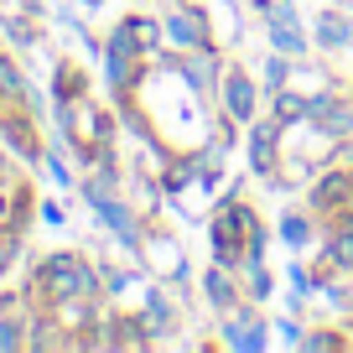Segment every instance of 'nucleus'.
Returning a JSON list of instances; mask_svg holds the SVG:
<instances>
[{
  "instance_id": "f257e3e1",
  "label": "nucleus",
  "mask_w": 353,
  "mask_h": 353,
  "mask_svg": "<svg viewBox=\"0 0 353 353\" xmlns=\"http://www.w3.org/2000/svg\"><path fill=\"white\" fill-rule=\"evenodd\" d=\"M99 281H104V270H94L78 250H52L37 260L32 281H26V296L37 307H57L63 296H99Z\"/></svg>"
},
{
  "instance_id": "f03ea898",
  "label": "nucleus",
  "mask_w": 353,
  "mask_h": 353,
  "mask_svg": "<svg viewBox=\"0 0 353 353\" xmlns=\"http://www.w3.org/2000/svg\"><path fill=\"white\" fill-rule=\"evenodd\" d=\"M307 208L322 219V229L353 219V166L348 161H332L327 172L312 182V188H307Z\"/></svg>"
},
{
  "instance_id": "7ed1b4c3",
  "label": "nucleus",
  "mask_w": 353,
  "mask_h": 353,
  "mask_svg": "<svg viewBox=\"0 0 353 353\" xmlns=\"http://www.w3.org/2000/svg\"><path fill=\"white\" fill-rule=\"evenodd\" d=\"M260 78L250 73L244 63H223V73H219V110L229 114L234 125H254L260 120Z\"/></svg>"
},
{
  "instance_id": "20e7f679",
  "label": "nucleus",
  "mask_w": 353,
  "mask_h": 353,
  "mask_svg": "<svg viewBox=\"0 0 353 353\" xmlns=\"http://www.w3.org/2000/svg\"><path fill=\"white\" fill-rule=\"evenodd\" d=\"M161 37L172 52H192V47H208L213 42V21L203 6H192V0H172L161 16Z\"/></svg>"
},
{
  "instance_id": "39448f33",
  "label": "nucleus",
  "mask_w": 353,
  "mask_h": 353,
  "mask_svg": "<svg viewBox=\"0 0 353 353\" xmlns=\"http://www.w3.org/2000/svg\"><path fill=\"white\" fill-rule=\"evenodd\" d=\"M88 208H94V219H99V223H104V229H110L130 254H141V250H145V223H141V208H135V203H125L120 192H110V198H94Z\"/></svg>"
},
{
  "instance_id": "423d86ee",
  "label": "nucleus",
  "mask_w": 353,
  "mask_h": 353,
  "mask_svg": "<svg viewBox=\"0 0 353 353\" xmlns=\"http://www.w3.org/2000/svg\"><path fill=\"white\" fill-rule=\"evenodd\" d=\"M104 47H120V52H141L145 63L151 57H161V47H166V37H161V21L156 16H125V21H114L110 26V37H104Z\"/></svg>"
},
{
  "instance_id": "0eeeda50",
  "label": "nucleus",
  "mask_w": 353,
  "mask_h": 353,
  "mask_svg": "<svg viewBox=\"0 0 353 353\" xmlns=\"http://www.w3.org/2000/svg\"><path fill=\"white\" fill-rule=\"evenodd\" d=\"M32 312H37V301L26 296V291H0V348H6V353L26 348Z\"/></svg>"
},
{
  "instance_id": "6e6552de",
  "label": "nucleus",
  "mask_w": 353,
  "mask_h": 353,
  "mask_svg": "<svg viewBox=\"0 0 353 353\" xmlns=\"http://www.w3.org/2000/svg\"><path fill=\"white\" fill-rule=\"evenodd\" d=\"M223 343L239 353H260L265 343H270V327H265V317H254V301H244V307L223 312Z\"/></svg>"
},
{
  "instance_id": "1a4fd4ad",
  "label": "nucleus",
  "mask_w": 353,
  "mask_h": 353,
  "mask_svg": "<svg viewBox=\"0 0 353 353\" xmlns=\"http://www.w3.org/2000/svg\"><path fill=\"white\" fill-rule=\"evenodd\" d=\"M182 291H172L166 281H151V286L141 291V312H145V322H151V332L161 338V332H172L176 322H182Z\"/></svg>"
},
{
  "instance_id": "9d476101",
  "label": "nucleus",
  "mask_w": 353,
  "mask_h": 353,
  "mask_svg": "<svg viewBox=\"0 0 353 353\" xmlns=\"http://www.w3.org/2000/svg\"><path fill=\"white\" fill-rule=\"evenodd\" d=\"M145 73H151V63H145L141 52L104 47V83H110L114 99H130V88H135V83H145Z\"/></svg>"
},
{
  "instance_id": "9b49d317",
  "label": "nucleus",
  "mask_w": 353,
  "mask_h": 353,
  "mask_svg": "<svg viewBox=\"0 0 353 353\" xmlns=\"http://www.w3.org/2000/svg\"><path fill=\"white\" fill-rule=\"evenodd\" d=\"M244 130H250V172L254 176H276V166H281V130H286V125H276L270 114H265V120L244 125Z\"/></svg>"
},
{
  "instance_id": "f8f14e48",
  "label": "nucleus",
  "mask_w": 353,
  "mask_h": 353,
  "mask_svg": "<svg viewBox=\"0 0 353 353\" xmlns=\"http://www.w3.org/2000/svg\"><path fill=\"white\" fill-rule=\"evenodd\" d=\"M203 301H208L213 312H234V307H244V281H239V270H229V265H213L208 276H203Z\"/></svg>"
},
{
  "instance_id": "ddd939ff",
  "label": "nucleus",
  "mask_w": 353,
  "mask_h": 353,
  "mask_svg": "<svg viewBox=\"0 0 353 353\" xmlns=\"http://www.w3.org/2000/svg\"><path fill=\"white\" fill-rule=\"evenodd\" d=\"M312 47H322V52H348L353 47V16L348 11H317V21H312Z\"/></svg>"
},
{
  "instance_id": "4468645a",
  "label": "nucleus",
  "mask_w": 353,
  "mask_h": 353,
  "mask_svg": "<svg viewBox=\"0 0 353 353\" xmlns=\"http://www.w3.org/2000/svg\"><path fill=\"white\" fill-rule=\"evenodd\" d=\"M276 234H281V244H286V250H312V244H317V234H322V219L312 208H286L281 213V223H276Z\"/></svg>"
},
{
  "instance_id": "2eb2a0df",
  "label": "nucleus",
  "mask_w": 353,
  "mask_h": 353,
  "mask_svg": "<svg viewBox=\"0 0 353 353\" xmlns=\"http://www.w3.org/2000/svg\"><path fill=\"white\" fill-rule=\"evenodd\" d=\"M156 332L145 322V312H114L110 317V348H151Z\"/></svg>"
},
{
  "instance_id": "dca6fc26",
  "label": "nucleus",
  "mask_w": 353,
  "mask_h": 353,
  "mask_svg": "<svg viewBox=\"0 0 353 353\" xmlns=\"http://www.w3.org/2000/svg\"><path fill=\"white\" fill-rule=\"evenodd\" d=\"M94 88H88V73L73 63V57H57V73H52V104H78L88 99Z\"/></svg>"
},
{
  "instance_id": "f3484780",
  "label": "nucleus",
  "mask_w": 353,
  "mask_h": 353,
  "mask_svg": "<svg viewBox=\"0 0 353 353\" xmlns=\"http://www.w3.org/2000/svg\"><path fill=\"white\" fill-rule=\"evenodd\" d=\"M265 42L286 57H307L312 52V37H307V21H281V26H265Z\"/></svg>"
},
{
  "instance_id": "a211bd4d",
  "label": "nucleus",
  "mask_w": 353,
  "mask_h": 353,
  "mask_svg": "<svg viewBox=\"0 0 353 353\" xmlns=\"http://www.w3.org/2000/svg\"><path fill=\"white\" fill-rule=\"evenodd\" d=\"M239 281H244V301H254V307H265L270 291H276V276H270V265H265V260H244Z\"/></svg>"
},
{
  "instance_id": "6ab92c4d",
  "label": "nucleus",
  "mask_w": 353,
  "mask_h": 353,
  "mask_svg": "<svg viewBox=\"0 0 353 353\" xmlns=\"http://www.w3.org/2000/svg\"><path fill=\"white\" fill-rule=\"evenodd\" d=\"M26 73H21V63H16L6 47H0V104H21L26 99Z\"/></svg>"
},
{
  "instance_id": "aec40b11",
  "label": "nucleus",
  "mask_w": 353,
  "mask_h": 353,
  "mask_svg": "<svg viewBox=\"0 0 353 353\" xmlns=\"http://www.w3.org/2000/svg\"><path fill=\"white\" fill-rule=\"evenodd\" d=\"M291 73H296V57H286V52H265V63H260V88L265 94H276V88H286L291 83Z\"/></svg>"
},
{
  "instance_id": "412c9836",
  "label": "nucleus",
  "mask_w": 353,
  "mask_h": 353,
  "mask_svg": "<svg viewBox=\"0 0 353 353\" xmlns=\"http://www.w3.org/2000/svg\"><path fill=\"white\" fill-rule=\"evenodd\" d=\"M270 120L276 125H296V120H307V94H296V88H276L270 94Z\"/></svg>"
},
{
  "instance_id": "4be33fe9",
  "label": "nucleus",
  "mask_w": 353,
  "mask_h": 353,
  "mask_svg": "<svg viewBox=\"0 0 353 353\" xmlns=\"http://www.w3.org/2000/svg\"><path fill=\"white\" fill-rule=\"evenodd\" d=\"M192 182H198V161H192V156H166L161 192H182V188H192Z\"/></svg>"
},
{
  "instance_id": "5701e85b",
  "label": "nucleus",
  "mask_w": 353,
  "mask_h": 353,
  "mask_svg": "<svg viewBox=\"0 0 353 353\" xmlns=\"http://www.w3.org/2000/svg\"><path fill=\"white\" fill-rule=\"evenodd\" d=\"M254 16H260L265 26H281V21H301L296 0H254Z\"/></svg>"
},
{
  "instance_id": "b1692460",
  "label": "nucleus",
  "mask_w": 353,
  "mask_h": 353,
  "mask_svg": "<svg viewBox=\"0 0 353 353\" xmlns=\"http://www.w3.org/2000/svg\"><path fill=\"white\" fill-rule=\"evenodd\" d=\"M16 254H21V229H0V276H11Z\"/></svg>"
},
{
  "instance_id": "393cba45",
  "label": "nucleus",
  "mask_w": 353,
  "mask_h": 353,
  "mask_svg": "<svg viewBox=\"0 0 353 353\" xmlns=\"http://www.w3.org/2000/svg\"><path fill=\"white\" fill-rule=\"evenodd\" d=\"M301 348H312V353H332V348H348V332H307V338H301Z\"/></svg>"
},
{
  "instance_id": "a878e982",
  "label": "nucleus",
  "mask_w": 353,
  "mask_h": 353,
  "mask_svg": "<svg viewBox=\"0 0 353 353\" xmlns=\"http://www.w3.org/2000/svg\"><path fill=\"white\" fill-rule=\"evenodd\" d=\"M6 42H11V47H21V52H26V47L37 42V32H32L26 21H16V16H11V21H6Z\"/></svg>"
},
{
  "instance_id": "bb28decb",
  "label": "nucleus",
  "mask_w": 353,
  "mask_h": 353,
  "mask_svg": "<svg viewBox=\"0 0 353 353\" xmlns=\"http://www.w3.org/2000/svg\"><path fill=\"white\" fill-rule=\"evenodd\" d=\"M47 176H52L57 188H73V182H78V176H73V166H68L63 156H47Z\"/></svg>"
},
{
  "instance_id": "cd10ccee",
  "label": "nucleus",
  "mask_w": 353,
  "mask_h": 353,
  "mask_svg": "<svg viewBox=\"0 0 353 353\" xmlns=\"http://www.w3.org/2000/svg\"><path fill=\"white\" fill-rule=\"evenodd\" d=\"M281 338H286L291 348H301V338H307V332H301V322H281Z\"/></svg>"
},
{
  "instance_id": "c85d7f7f",
  "label": "nucleus",
  "mask_w": 353,
  "mask_h": 353,
  "mask_svg": "<svg viewBox=\"0 0 353 353\" xmlns=\"http://www.w3.org/2000/svg\"><path fill=\"white\" fill-rule=\"evenodd\" d=\"M37 213H42L47 223H63V203H42V208H37Z\"/></svg>"
},
{
  "instance_id": "c756f323",
  "label": "nucleus",
  "mask_w": 353,
  "mask_h": 353,
  "mask_svg": "<svg viewBox=\"0 0 353 353\" xmlns=\"http://www.w3.org/2000/svg\"><path fill=\"white\" fill-rule=\"evenodd\" d=\"M78 6H104V0H78Z\"/></svg>"
}]
</instances>
